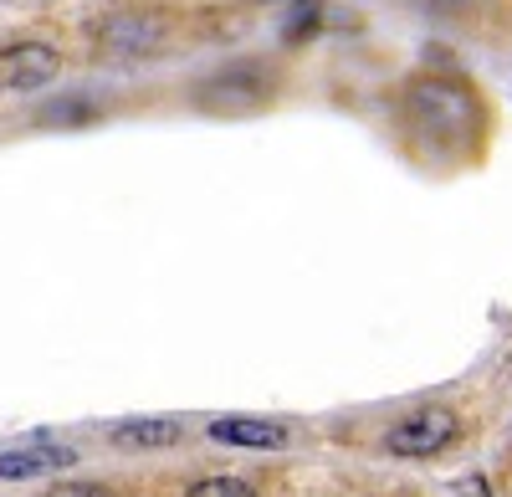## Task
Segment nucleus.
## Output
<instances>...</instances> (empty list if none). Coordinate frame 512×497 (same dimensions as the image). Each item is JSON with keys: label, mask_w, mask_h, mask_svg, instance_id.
<instances>
[{"label": "nucleus", "mask_w": 512, "mask_h": 497, "mask_svg": "<svg viewBox=\"0 0 512 497\" xmlns=\"http://www.w3.org/2000/svg\"><path fill=\"white\" fill-rule=\"evenodd\" d=\"M185 497H262V492H256V482H246V477L216 472V477H195L185 487Z\"/></svg>", "instance_id": "9"}, {"label": "nucleus", "mask_w": 512, "mask_h": 497, "mask_svg": "<svg viewBox=\"0 0 512 497\" xmlns=\"http://www.w3.org/2000/svg\"><path fill=\"white\" fill-rule=\"evenodd\" d=\"M62 77V52L52 41H6L0 47V93H41Z\"/></svg>", "instance_id": "5"}, {"label": "nucleus", "mask_w": 512, "mask_h": 497, "mask_svg": "<svg viewBox=\"0 0 512 497\" xmlns=\"http://www.w3.org/2000/svg\"><path fill=\"white\" fill-rule=\"evenodd\" d=\"M277 93V77L267 62H231L221 72H210L205 82H195V108L200 113H221V118H241L267 108V98Z\"/></svg>", "instance_id": "3"}, {"label": "nucleus", "mask_w": 512, "mask_h": 497, "mask_svg": "<svg viewBox=\"0 0 512 497\" xmlns=\"http://www.w3.org/2000/svg\"><path fill=\"white\" fill-rule=\"evenodd\" d=\"M36 118L47 123V129H72V123H93V118H98V108H93L88 98H67V103H47Z\"/></svg>", "instance_id": "10"}, {"label": "nucleus", "mask_w": 512, "mask_h": 497, "mask_svg": "<svg viewBox=\"0 0 512 497\" xmlns=\"http://www.w3.org/2000/svg\"><path fill=\"white\" fill-rule=\"evenodd\" d=\"M169 36H175V26H169L159 11H113L98 21V47L108 57H159L169 47Z\"/></svg>", "instance_id": "4"}, {"label": "nucleus", "mask_w": 512, "mask_h": 497, "mask_svg": "<svg viewBox=\"0 0 512 497\" xmlns=\"http://www.w3.org/2000/svg\"><path fill=\"white\" fill-rule=\"evenodd\" d=\"M216 446H231V451H282L292 441V431L282 421H267V416H226V421H210L205 431Z\"/></svg>", "instance_id": "8"}, {"label": "nucleus", "mask_w": 512, "mask_h": 497, "mask_svg": "<svg viewBox=\"0 0 512 497\" xmlns=\"http://www.w3.org/2000/svg\"><path fill=\"white\" fill-rule=\"evenodd\" d=\"M185 436H190V426L175 421V416H139V421L108 426V446L113 451H134V457H149V451H175Z\"/></svg>", "instance_id": "7"}, {"label": "nucleus", "mask_w": 512, "mask_h": 497, "mask_svg": "<svg viewBox=\"0 0 512 497\" xmlns=\"http://www.w3.org/2000/svg\"><path fill=\"white\" fill-rule=\"evenodd\" d=\"M41 497H113V487H103V482H52Z\"/></svg>", "instance_id": "11"}, {"label": "nucleus", "mask_w": 512, "mask_h": 497, "mask_svg": "<svg viewBox=\"0 0 512 497\" xmlns=\"http://www.w3.org/2000/svg\"><path fill=\"white\" fill-rule=\"evenodd\" d=\"M400 108H405L410 129L425 144H441V149H461L482 129V103L461 77H441V72L410 77L405 93H400Z\"/></svg>", "instance_id": "1"}, {"label": "nucleus", "mask_w": 512, "mask_h": 497, "mask_svg": "<svg viewBox=\"0 0 512 497\" xmlns=\"http://www.w3.org/2000/svg\"><path fill=\"white\" fill-rule=\"evenodd\" d=\"M456 441H461V410L431 400V405H410L405 416H395L390 431L379 436V451L395 462H431Z\"/></svg>", "instance_id": "2"}, {"label": "nucleus", "mask_w": 512, "mask_h": 497, "mask_svg": "<svg viewBox=\"0 0 512 497\" xmlns=\"http://www.w3.org/2000/svg\"><path fill=\"white\" fill-rule=\"evenodd\" d=\"M420 6L436 16H461V11H472V0H420Z\"/></svg>", "instance_id": "12"}, {"label": "nucleus", "mask_w": 512, "mask_h": 497, "mask_svg": "<svg viewBox=\"0 0 512 497\" xmlns=\"http://www.w3.org/2000/svg\"><path fill=\"white\" fill-rule=\"evenodd\" d=\"M82 462V451L67 441H26V446H6L0 451V482H41L72 472Z\"/></svg>", "instance_id": "6"}, {"label": "nucleus", "mask_w": 512, "mask_h": 497, "mask_svg": "<svg viewBox=\"0 0 512 497\" xmlns=\"http://www.w3.org/2000/svg\"><path fill=\"white\" fill-rule=\"evenodd\" d=\"M241 6H267V0H241Z\"/></svg>", "instance_id": "13"}]
</instances>
